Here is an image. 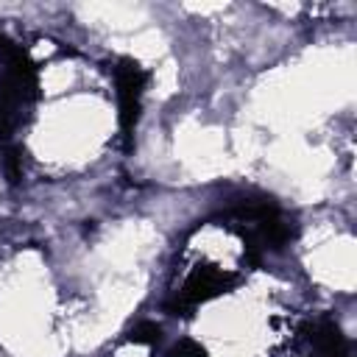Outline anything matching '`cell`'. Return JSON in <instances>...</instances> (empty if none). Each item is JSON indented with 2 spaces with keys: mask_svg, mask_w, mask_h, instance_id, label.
<instances>
[{
  "mask_svg": "<svg viewBox=\"0 0 357 357\" xmlns=\"http://www.w3.org/2000/svg\"><path fill=\"white\" fill-rule=\"evenodd\" d=\"M114 78H117V98H120V123H123V131L128 134L139 114V95L145 86V73L134 61L123 59L120 67H114Z\"/></svg>",
  "mask_w": 357,
  "mask_h": 357,
  "instance_id": "1",
  "label": "cell"
},
{
  "mask_svg": "<svg viewBox=\"0 0 357 357\" xmlns=\"http://www.w3.org/2000/svg\"><path fill=\"white\" fill-rule=\"evenodd\" d=\"M231 284V279H226L223 273H215V271H198L190 276V282L184 284L181 290V301L184 304H198V301H206L212 296H218L220 290H226Z\"/></svg>",
  "mask_w": 357,
  "mask_h": 357,
  "instance_id": "2",
  "label": "cell"
}]
</instances>
